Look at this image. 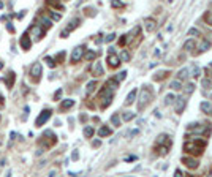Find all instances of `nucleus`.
Returning <instances> with one entry per match:
<instances>
[{
    "label": "nucleus",
    "instance_id": "f257e3e1",
    "mask_svg": "<svg viewBox=\"0 0 212 177\" xmlns=\"http://www.w3.org/2000/svg\"><path fill=\"white\" fill-rule=\"evenodd\" d=\"M100 98H101V107H106L111 104V100H112V89H109L108 86H104V89L101 90L100 93Z\"/></svg>",
    "mask_w": 212,
    "mask_h": 177
},
{
    "label": "nucleus",
    "instance_id": "f03ea898",
    "mask_svg": "<svg viewBox=\"0 0 212 177\" xmlns=\"http://www.w3.org/2000/svg\"><path fill=\"white\" fill-rule=\"evenodd\" d=\"M57 142V138H56V134L52 133V131H45L43 133V136H41V144L48 149V147H51V145H54Z\"/></svg>",
    "mask_w": 212,
    "mask_h": 177
},
{
    "label": "nucleus",
    "instance_id": "7ed1b4c3",
    "mask_svg": "<svg viewBox=\"0 0 212 177\" xmlns=\"http://www.w3.org/2000/svg\"><path fill=\"white\" fill-rule=\"evenodd\" d=\"M139 107H142V106H146L151 100H152V90L149 89V86H146L142 90H141V97H139Z\"/></svg>",
    "mask_w": 212,
    "mask_h": 177
},
{
    "label": "nucleus",
    "instance_id": "20e7f679",
    "mask_svg": "<svg viewBox=\"0 0 212 177\" xmlns=\"http://www.w3.org/2000/svg\"><path fill=\"white\" fill-rule=\"evenodd\" d=\"M51 112H52V111H49V109H45L41 114H40V116L36 117V122H35V124H36V127H41V125H45L46 122H48V119L51 117Z\"/></svg>",
    "mask_w": 212,
    "mask_h": 177
},
{
    "label": "nucleus",
    "instance_id": "39448f33",
    "mask_svg": "<svg viewBox=\"0 0 212 177\" xmlns=\"http://www.w3.org/2000/svg\"><path fill=\"white\" fill-rule=\"evenodd\" d=\"M84 49H86L84 46H78V48L73 49V52H71V62H73V63H76V62L81 60L83 54H84Z\"/></svg>",
    "mask_w": 212,
    "mask_h": 177
},
{
    "label": "nucleus",
    "instance_id": "423d86ee",
    "mask_svg": "<svg viewBox=\"0 0 212 177\" xmlns=\"http://www.w3.org/2000/svg\"><path fill=\"white\" fill-rule=\"evenodd\" d=\"M30 76L33 81H38L40 76H41V65L40 63H33L32 68H30Z\"/></svg>",
    "mask_w": 212,
    "mask_h": 177
},
{
    "label": "nucleus",
    "instance_id": "0eeeda50",
    "mask_svg": "<svg viewBox=\"0 0 212 177\" xmlns=\"http://www.w3.org/2000/svg\"><path fill=\"white\" fill-rule=\"evenodd\" d=\"M78 24H79V19H73V21L70 22V25L67 27V29H65V30H62L60 36H62V38H67V36H68V33H70L71 30H74L76 27H78Z\"/></svg>",
    "mask_w": 212,
    "mask_h": 177
},
{
    "label": "nucleus",
    "instance_id": "6e6552de",
    "mask_svg": "<svg viewBox=\"0 0 212 177\" xmlns=\"http://www.w3.org/2000/svg\"><path fill=\"white\" fill-rule=\"evenodd\" d=\"M30 33H32V36H35L36 40H41L43 35H45V30H43L40 25H32V27H30Z\"/></svg>",
    "mask_w": 212,
    "mask_h": 177
},
{
    "label": "nucleus",
    "instance_id": "1a4fd4ad",
    "mask_svg": "<svg viewBox=\"0 0 212 177\" xmlns=\"http://www.w3.org/2000/svg\"><path fill=\"white\" fill-rule=\"evenodd\" d=\"M144 27H146V30L147 32H154L157 29V21L152 19V18H146L144 19Z\"/></svg>",
    "mask_w": 212,
    "mask_h": 177
},
{
    "label": "nucleus",
    "instance_id": "9d476101",
    "mask_svg": "<svg viewBox=\"0 0 212 177\" xmlns=\"http://www.w3.org/2000/svg\"><path fill=\"white\" fill-rule=\"evenodd\" d=\"M21 48L24 49V51H29L30 49V46H32V41H30V36L27 35V33H24L22 35V38H21Z\"/></svg>",
    "mask_w": 212,
    "mask_h": 177
},
{
    "label": "nucleus",
    "instance_id": "9b49d317",
    "mask_svg": "<svg viewBox=\"0 0 212 177\" xmlns=\"http://www.w3.org/2000/svg\"><path fill=\"white\" fill-rule=\"evenodd\" d=\"M182 163H185V166L190 168V169H193V168L198 166V160H195V158H189V157H184V158H182Z\"/></svg>",
    "mask_w": 212,
    "mask_h": 177
},
{
    "label": "nucleus",
    "instance_id": "f8f14e48",
    "mask_svg": "<svg viewBox=\"0 0 212 177\" xmlns=\"http://www.w3.org/2000/svg\"><path fill=\"white\" fill-rule=\"evenodd\" d=\"M92 74H94V76H101V74H103L101 62H95L94 65H92Z\"/></svg>",
    "mask_w": 212,
    "mask_h": 177
},
{
    "label": "nucleus",
    "instance_id": "ddd939ff",
    "mask_svg": "<svg viewBox=\"0 0 212 177\" xmlns=\"http://www.w3.org/2000/svg\"><path fill=\"white\" fill-rule=\"evenodd\" d=\"M108 63H109V66L116 68V66H119V63H121V59L112 52V54H109V57H108Z\"/></svg>",
    "mask_w": 212,
    "mask_h": 177
},
{
    "label": "nucleus",
    "instance_id": "4468645a",
    "mask_svg": "<svg viewBox=\"0 0 212 177\" xmlns=\"http://www.w3.org/2000/svg\"><path fill=\"white\" fill-rule=\"evenodd\" d=\"M174 103H176V112H177V114H180V112H182V109H184V106H185V100H184L182 97H176Z\"/></svg>",
    "mask_w": 212,
    "mask_h": 177
},
{
    "label": "nucleus",
    "instance_id": "2eb2a0df",
    "mask_svg": "<svg viewBox=\"0 0 212 177\" xmlns=\"http://www.w3.org/2000/svg\"><path fill=\"white\" fill-rule=\"evenodd\" d=\"M189 78V68H182V70H179L177 73V79L179 81H187Z\"/></svg>",
    "mask_w": 212,
    "mask_h": 177
},
{
    "label": "nucleus",
    "instance_id": "dca6fc26",
    "mask_svg": "<svg viewBox=\"0 0 212 177\" xmlns=\"http://www.w3.org/2000/svg\"><path fill=\"white\" fill-rule=\"evenodd\" d=\"M3 81H5V84H6V87H8V89H10V87H13V82H15V73L10 71V73H8V76H6Z\"/></svg>",
    "mask_w": 212,
    "mask_h": 177
},
{
    "label": "nucleus",
    "instance_id": "f3484780",
    "mask_svg": "<svg viewBox=\"0 0 212 177\" xmlns=\"http://www.w3.org/2000/svg\"><path fill=\"white\" fill-rule=\"evenodd\" d=\"M136 93H138V90H131L130 93H128V97H127V100H125V104H131L135 100H136Z\"/></svg>",
    "mask_w": 212,
    "mask_h": 177
},
{
    "label": "nucleus",
    "instance_id": "a211bd4d",
    "mask_svg": "<svg viewBox=\"0 0 212 177\" xmlns=\"http://www.w3.org/2000/svg\"><path fill=\"white\" fill-rule=\"evenodd\" d=\"M189 73H192L190 76H193V78H200L201 70H200V66H198V65H193V66L190 68V71H189Z\"/></svg>",
    "mask_w": 212,
    "mask_h": 177
},
{
    "label": "nucleus",
    "instance_id": "6ab92c4d",
    "mask_svg": "<svg viewBox=\"0 0 212 177\" xmlns=\"http://www.w3.org/2000/svg\"><path fill=\"white\" fill-rule=\"evenodd\" d=\"M169 87L173 89V90H179V89H182V81H179V79L171 81V82H169Z\"/></svg>",
    "mask_w": 212,
    "mask_h": 177
},
{
    "label": "nucleus",
    "instance_id": "aec40b11",
    "mask_svg": "<svg viewBox=\"0 0 212 177\" xmlns=\"http://www.w3.org/2000/svg\"><path fill=\"white\" fill-rule=\"evenodd\" d=\"M200 107H201V111H203V112H206V114L212 111V106H210V103H209V101H203V103L200 104Z\"/></svg>",
    "mask_w": 212,
    "mask_h": 177
},
{
    "label": "nucleus",
    "instance_id": "412c9836",
    "mask_svg": "<svg viewBox=\"0 0 212 177\" xmlns=\"http://www.w3.org/2000/svg\"><path fill=\"white\" fill-rule=\"evenodd\" d=\"M210 48V43L207 41V40H203V41L200 43V46H198V49H200V52H204Z\"/></svg>",
    "mask_w": 212,
    "mask_h": 177
},
{
    "label": "nucleus",
    "instance_id": "4be33fe9",
    "mask_svg": "<svg viewBox=\"0 0 212 177\" xmlns=\"http://www.w3.org/2000/svg\"><path fill=\"white\" fill-rule=\"evenodd\" d=\"M73 104H74V100H63L62 104H60V107H62V109H70Z\"/></svg>",
    "mask_w": 212,
    "mask_h": 177
},
{
    "label": "nucleus",
    "instance_id": "5701e85b",
    "mask_svg": "<svg viewBox=\"0 0 212 177\" xmlns=\"http://www.w3.org/2000/svg\"><path fill=\"white\" fill-rule=\"evenodd\" d=\"M174 100H176V97L173 93H168L166 97H165V104L166 106H169V104H174Z\"/></svg>",
    "mask_w": 212,
    "mask_h": 177
},
{
    "label": "nucleus",
    "instance_id": "b1692460",
    "mask_svg": "<svg viewBox=\"0 0 212 177\" xmlns=\"http://www.w3.org/2000/svg\"><path fill=\"white\" fill-rule=\"evenodd\" d=\"M195 48V40H187V41L184 43V49L185 51H192Z\"/></svg>",
    "mask_w": 212,
    "mask_h": 177
},
{
    "label": "nucleus",
    "instance_id": "393cba45",
    "mask_svg": "<svg viewBox=\"0 0 212 177\" xmlns=\"http://www.w3.org/2000/svg\"><path fill=\"white\" fill-rule=\"evenodd\" d=\"M98 134L101 136V138H104V136H109V134H111V128H108V127H101L100 131H98Z\"/></svg>",
    "mask_w": 212,
    "mask_h": 177
},
{
    "label": "nucleus",
    "instance_id": "a878e982",
    "mask_svg": "<svg viewBox=\"0 0 212 177\" xmlns=\"http://www.w3.org/2000/svg\"><path fill=\"white\" fill-rule=\"evenodd\" d=\"M106 86H108L109 89H112V90H114V89H117V87H119V81H117V79H109L108 82H106Z\"/></svg>",
    "mask_w": 212,
    "mask_h": 177
},
{
    "label": "nucleus",
    "instance_id": "bb28decb",
    "mask_svg": "<svg viewBox=\"0 0 212 177\" xmlns=\"http://www.w3.org/2000/svg\"><path fill=\"white\" fill-rule=\"evenodd\" d=\"M48 5L56 6V8H59V10H63V5L59 2V0H48Z\"/></svg>",
    "mask_w": 212,
    "mask_h": 177
},
{
    "label": "nucleus",
    "instance_id": "cd10ccee",
    "mask_svg": "<svg viewBox=\"0 0 212 177\" xmlns=\"http://www.w3.org/2000/svg\"><path fill=\"white\" fill-rule=\"evenodd\" d=\"M122 119H124L125 122H128V120H131V119H135V112H130V111H125V112L122 114Z\"/></svg>",
    "mask_w": 212,
    "mask_h": 177
},
{
    "label": "nucleus",
    "instance_id": "c85d7f7f",
    "mask_svg": "<svg viewBox=\"0 0 212 177\" xmlns=\"http://www.w3.org/2000/svg\"><path fill=\"white\" fill-rule=\"evenodd\" d=\"M95 87H97V81H90V82L87 84V93H92L95 90Z\"/></svg>",
    "mask_w": 212,
    "mask_h": 177
},
{
    "label": "nucleus",
    "instance_id": "c756f323",
    "mask_svg": "<svg viewBox=\"0 0 212 177\" xmlns=\"http://www.w3.org/2000/svg\"><path fill=\"white\" fill-rule=\"evenodd\" d=\"M184 90H185V95H190L193 90H195V84H192V82H189L187 86L184 87Z\"/></svg>",
    "mask_w": 212,
    "mask_h": 177
},
{
    "label": "nucleus",
    "instance_id": "7c9ffc66",
    "mask_svg": "<svg viewBox=\"0 0 212 177\" xmlns=\"http://www.w3.org/2000/svg\"><path fill=\"white\" fill-rule=\"evenodd\" d=\"M111 122H112L114 127H119V125H121V117H119V114H114V116L111 117Z\"/></svg>",
    "mask_w": 212,
    "mask_h": 177
},
{
    "label": "nucleus",
    "instance_id": "2f4dec72",
    "mask_svg": "<svg viewBox=\"0 0 212 177\" xmlns=\"http://www.w3.org/2000/svg\"><path fill=\"white\" fill-rule=\"evenodd\" d=\"M84 136H86V138L94 136V128H92V127H86V128H84Z\"/></svg>",
    "mask_w": 212,
    "mask_h": 177
},
{
    "label": "nucleus",
    "instance_id": "473e14b6",
    "mask_svg": "<svg viewBox=\"0 0 212 177\" xmlns=\"http://www.w3.org/2000/svg\"><path fill=\"white\" fill-rule=\"evenodd\" d=\"M41 24H43L45 29H49V27L52 25V21H51V19H48V18H41Z\"/></svg>",
    "mask_w": 212,
    "mask_h": 177
},
{
    "label": "nucleus",
    "instance_id": "72a5a7b5",
    "mask_svg": "<svg viewBox=\"0 0 212 177\" xmlns=\"http://www.w3.org/2000/svg\"><path fill=\"white\" fill-rule=\"evenodd\" d=\"M128 60H130L128 51H122V54H121V62H128Z\"/></svg>",
    "mask_w": 212,
    "mask_h": 177
},
{
    "label": "nucleus",
    "instance_id": "f704fd0d",
    "mask_svg": "<svg viewBox=\"0 0 212 177\" xmlns=\"http://www.w3.org/2000/svg\"><path fill=\"white\" fill-rule=\"evenodd\" d=\"M166 74H168V71H160L158 74H155V76H154V79H155V81H160V79L166 78Z\"/></svg>",
    "mask_w": 212,
    "mask_h": 177
},
{
    "label": "nucleus",
    "instance_id": "c9c22d12",
    "mask_svg": "<svg viewBox=\"0 0 212 177\" xmlns=\"http://www.w3.org/2000/svg\"><path fill=\"white\" fill-rule=\"evenodd\" d=\"M166 139H168V134H165V133H163V134H160V136H158V139H157V144H163V142H165Z\"/></svg>",
    "mask_w": 212,
    "mask_h": 177
},
{
    "label": "nucleus",
    "instance_id": "e433bc0d",
    "mask_svg": "<svg viewBox=\"0 0 212 177\" xmlns=\"http://www.w3.org/2000/svg\"><path fill=\"white\" fill-rule=\"evenodd\" d=\"M95 56H97V54H95L94 51H89V52L86 54V59H87V60H94V59H95Z\"/></svg>",
    "mask_w": 212,
    "mask_h": 177
},
{
    "label": "nucleus",
    "instance_id": "4c0bfd02",
    "mask_svg": "<svg viewBox=\"0 0 212 177\" xmlns=\"http://www.w3.org/2000/svg\"><path fill=\"white\" fill-rule=\"evenodd\" d=\"M45 60L48 62V65H49L51 68H54V66H56V62H54V59H52V57H45Z\"/></svg>",
    "mask_w": 212,
    "mask_h": 177
},
{
    "label": "nucleus",
    "instance_id": "58836bf2",
    "mask_svg": "<svg viewBox=\"0 0 212 177\" xmlns=\"http://www.w3.org/2000/svg\"><path fill=\"white\" fill-rule=\"evenodd\" d=\"M189 35H190V36H198V35H200V30L193 27V29H190V30H189Z\"/></svg>",
    "mask_w": 212,
    "mask_h": 177
},
{
    "label": "nucleus",
    "instance_id": "ea45409f",
    "mask_svg": "<svg viewBox=\"0 0 212 177\" xmlns=\"http://www.w3.org/2000/svg\"><path fill=\"white\" fill-rule=\"evenodd\" d=\"M204 19H206V22H207L209 25H212V13H206V15H204Z\"/></svg>",
    "mask_w": 212,
    "mask_h": 177
},
{
    "label": "nucleus",
    "instance_id": "a19ab883",
    "mask_svg": "<svg viewBox=\"0 0 212 177\" xmlns=\"http://www.w3.org/2000/svg\"><path fill=\"white\" fill-rule=\"evenodd\" d=\"M125 78H127V71H121V73L117 74V78H116V79H117V81H124Z\"/></svg>",
    "mask_w": 212,
    "mask_h": 177
},
{
    "label": "nucleus",
    "instance_id": "79ce46f5",
    "mask_svg": "<svg viewBox=\"0 0 212 177\" xmlns=\"http://www.w3.org/2000/svg\"><path fill=\"white\" fill-rule=\"evenodd\" d=\"M111 5H112L114 8H121V6H122V2H121V0H112Z\"/></svg>",
    "mask_w": 212,
    "mask_h": 177
},
{
    "label": "nucleus",
    "instance_id": "37998d69",
    "mask_svg": "<svg viewBox=\"0 0 212 177\" xmlns=\"http://www.w3.org/2000/svg\"><path fill=\"white\" fill-rule=\"evenodd\" d=\"M51 18L54 19V21H59V19H60V15H59V13H52V11H51Z\"/></svg>",
    "mask_w": 212,
    "mask_h": 177
},
{
    "label": "nucleus",
    "instance_id": "c03bdc74",
    "mask_svg": "<svg viewBox=\"0 0 212 177\" xmlns=\"http://www.w3.org/2000/svg\"><path fill=\"white\" fill-rule=\"evenodd\" d=\"M114 38H116V35H114V33H111V35H108V36H106V41H108V43H111Z\"/></svg>",
    "mask_w": 212,
    "mask_h": 177
},
{
    "label": "nucleus",
    "instance_id": "a18cd8bd",
    "mask_svg": "<svg viewBox=\"0 0 212 177\" xmlns=\"http://www.w3.org/2000/svg\"><path fill=\"white\" fill-rule=\"evenodd\" d=\"M203 86H204L206 89H209V87H210V81H209V79H204V81H203Z\"/></svg>",
    "mask_w": 212,
    "mask_h": 177
},
{
    "label": "nucleus",
    "instance_id": "49530a36",
    "mask_svg": "<svg viewBox=\"0 0 212 177\" xmlns=\"http://www.w3.org/2000/svg\"><path fill=\"white\" fill-rule=\"evenodd\" d=\"M63 57H65V52H60V54H57L56 60H63Z\"/></svg>",
    "mask_w": 212,
    "mask_h": 177
},
{
    "label": "nucleus",
    "instance_id": "de8ad7c7",
    "mask_svg": "<svg viewBox=\"0 0 212 177\" xmlns=\"http://www.w3.org/2000/svg\"><path fill=\"white\" fill-rule=\"evenodd\" d=\"M139 30H141L139 27H135V30L131 32V36H135V35H138V33H139Z\"/></svg>",
    "mask_w": 212,
    "mask_h": 177
},
{
    "label": "nucleus",
    "instance_id": "09e8293b",
    "mask_svg": "<svg viewBox=\"0 0 212 177\" xmlns=\"http://www.w3.org/2000/svg\"><path fill=\"white\" fill-rule=\"evenodd\" d=\"M60 95H62V90H57V92H56V95H54V98H56V100H59V98H60Z\"/></svg>",
    "mask_w": 212,
    "mask_h": 177
},
{
    "label": "nucleus",
    "instance_id": "8fccbe9b",
    "mask_svg": "<svg viewBox=\"0 0 212 177\" xmlns=\"http://www.w3.org/2000/svg\"><path fill=\"white\" fill-rule=\"evenodd\" d=\"M6 29H8V30H10V32H15V27H13V25H11V24H10V22H8V24H6Z\"/></svg>",
    "mask_w": 212,
    "mask_h": 177
},
{
    "label": "nucleus",
    "instance_id": "3c124183",
    "mask_svg": "<svg viewBox=\"0 0 212 177\" xmlns=\"http://www.w3.org/2000/svg\"><path fill=\"white\" fill-rule=\"evenodd\" d=\"M133 160H136V157H133V155H131V157H127V158H125V161H133Z\"/></svg>",
    "mask_w": 212,
    "mask_h": 177
},
{
    "label": "nucleus",
    "instance_id": "603ef678",
    "mask_svg": "<svg viewBox=\"0 0 212 177\" xmlns=\"http://www.w3.org/2000/svg\"><path fill=\"white\" fill-rule=\"evenodd\" d=\"M5 104V101H3V97H2V95H0V106H3Z\"/></svg>",
    "mask_w": 212,
    "mask_h": 177
},
{
    "label": "nucleus",
    "instance_id": "864d4df0",
    "mask_svg": "<svg viewBox=\"0 0 212 177\" xmlns=\"http://www.w3.org/2000/svg\"><path fill=\"white\" fill-rule=\"evenodd\" d=\"M210 98H212V95H210Z\"/></svg>",
    "mask_w": 212,
    "mask_h": 177
}]
</instances>
